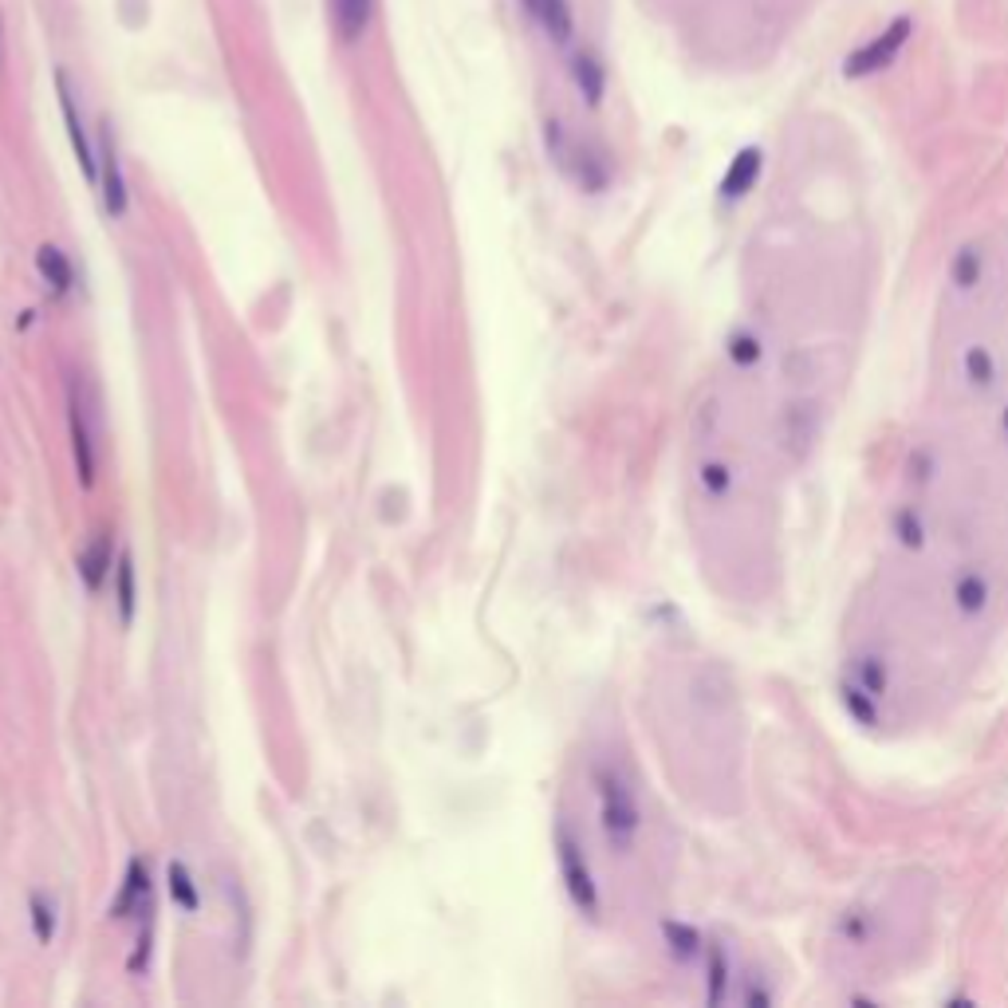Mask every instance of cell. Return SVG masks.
<instances>
[{
    "label": "cell",
    "instance_id": "obj_1",
    "mask_svg": "<svg viewBox=\"0 0 1008 1008\" xmlns=\"http://www.w3.org/2000/svg\"><path fill=\"white\" fill-rule=\"evenodd\" d=\"M595 788H599V815H603V835L615 851H630L638 839V803L627 780L615 769H595Z\"/></svg>",
    "mask_w": 1008,
    "mask_h": 1008
},
{
    "label": "cell",
    "instance_id": "obj_2",
    "mask_svg": "<svg viewBox=\"0 0 1008 1008\" xmlns=\"http://www.w3.org/2000/svg\"><path fill=\"white\" fill-rule=\"evenodd\" d=\"M910 36H914V21H910V16H898L890 28L878 32L875 40H866L863 48H855V52L847 56L844 75H847V79H866V75H878L883 67H890V63L898 60V52H902L906 44H910Z\"/></svg>",
    "mask_w": 1008,
    "mask_h": 1008
},
{
    "label": "cell",
    "instance_id": "obj_3",
    "mask_svg": "<svg viewBox=\"0 0 1008 1008\" xmlns=\"http://www.w3.org/2000/svg\"><path fill=\"white\" fill-rule=\"evenodd\" d=\"M556 859H560V875H564V886H567V895H571V902H576L583 914L595 918V910H599L595 875H591V866H587V859H583V847L576 844V835L567 832V827H560L556 832Z\"/></svg>",
    "mask_w": 1008,
    "mask_h": 1008
},
{
    "label": "cell",
    "instance_id": "obj_4",
    "mask_svg": "<svg viewBox=\"0 0 1008 1008\" xmlns=\"http://www.w3.org/2000/svg\"><path fill=\"white\" fill-rule=\"evenodd\" d=\"M56 95H60L63 123H67V134H72V150H75V158H79L83 174H87V182H99V162H95L91 138H87V131H83V119H79V107H75L72 83H67V75H63V72H56Z\"/></svg>",
    "mask_w": 1008,
    "mask_h": 1008
},
{
    "label": "cell",
    "instance_id": "obj_5",
    "mask_svg": "<svg viewBox=\"0 0 1008 1008\" xmlns=\"http://www.w3.org/2000/svg\"><path fill=\"white\" fill-rule=\"evenodd\" d=\"M99 186H103V206L111 217L126 213V177L119 165V150H114L111 123H103V155H99Z\"/></svg>",
    "mask_w": 1008,
    "mask_h": 1008
},
{
    "label": "cell",
    "instance_id": "obj_6",
    "mask_svg": "<svg viewBox=\"0 0 1008 1008\" xmlns=\"http://www.w3.org/2000/svg\"><path fill=\"white\" fill-rule=\"evenodd\" d=\"M67 418H72L75 469H79V481L91 489L95 484V442H91V426H87V410H83L75 386H67Z\"/></svg>",
    "mask_w": 1008,
    "mask_h": 1008
},
{
    "label": "cell",
    "instance_id": "obj_7",
    "mask_svg": "<svg viewBox=\"0 0 1008 1008\" xmlns=\"http://www.w3.org/2000/svg\"><path fill=\"white\" fill-rule=\"evenodd\" d=\"M761 170H764L761 146H745L741 155L729 162L725 177H721V197H725V201H741L749 189H757V177H761Z\"/></svg>",
    "mask_w": 1008,
    "mask_h": 1008
},
{
    "label": "cell",
    "instance_id": "obj_8",
    "mask_svg": "<svg viewBox=\"0 0 1008 1008\" xmlns=\"http://www.w3.org/2000/svg\"><path fill=\"white\" fill-rule=\"evenodd\" d=\"M374 0H331V24L343 44H359L371 28Z\"/></svg>",
    "mask_w": 1008,
    "mask_h": 1008
},
{
    "label": "cell",
    "instance_id": "obj_9",
    "mask_svg": "<svg viewBox=\"0 0 1008 1008\" xmlns=\"http://www.w3.org/2000/svg\"><path fill=\"white\" fill-rule=\"evenodd\" d=\"M525 9H528V16L548 32V40L552 44L564 48V44L571 40L576 21H571V4H567V0H525Z\"/></svg>",
    "mask_w": 1008,
    "mask_h": 1008
},
{
    "label": "cell",
    "instance_id": "obj_10",
    "mask_svg": "<svg viewBox=\"0 0 1008 1008\" xmlns=\"http://www.w3.org/2000/svg\"><path fill=\"white\" fill-rule=\"evenodd\" d=\"M143 906H150V875H146L143 859H131V866H126V878H123V895L114 898L111 914L114 918H131L134 910L143 914Z\"/></svg>",
    "mask_w": 1008,
    "mask_h": 1008
},
{
    "label": "cell",
    "instance_id": "obj_11",
    "mask_svg": "<svg viewBox=\"0 0 1008 1008\" xmlns=\"http://www.w3.org/2000/svg\"><path fill=\"white\" fill-rule=\"evenodd\" d=\"M571 75H576V87H579V95H583L587 107L603 103V91H607V72H603V63H599L595 56H591V52H576V56H571Z\"/></svg>",
    "mask_w": 1008,
    "mask_h": 1008
},
{
    "label": "cell",
    "instance_id": "obj_12",
    "mask_svg": "<svg viewBox=\"0 0 1008 1008\" xmlns=\"http://www.w3.org/2000/svg\"><path fill=\"white\" fill-rule=\"evenodd\" d=\"M36 268H40V276L48 280V284H52L56 296H67V292H72L75 268H72V260L63 257V253H60L56 245H44L40 253H36Z\"/></svg>",
    "mask_w": 1008,
    "mask_h": 1008
},
{
    "label": "cell",
    "instance_id": "obj_13",
    "mask_svg": "<svg viewBox=\"0 0 1008 1008\" xmlns=\"http://www.w3.org/2000/svg\"><path fill=\"white\" fill-rule=\"evenodd\" d=\"M79 576L87 579V587L91 591H99L103 587V579L111 576V536H99L87 552L79 556Z\"/></svg>",
    "mask_w": 1008,
    "mask_h": 1008
},
{
    "label": "cell",
    "instance_id": "obj_14",
    "mask_svg": "<svg viewBox=\"0 0 1008 1008\" xmlns=\"http://www.w3.org/2000/svg\"><path fill=\"white\" fill-rule=\"evenodd\" d=\"M954 603L961 615H981L988 607V579L978 576V571H966L954 583Z\"/></svg>",
    "mask_w": 1008,
    "mask_h": 1008
},
{
    "label": "cell",
    "instance_id": "obj_15",
    "mask_svg": "<svg viewBox=\"0 0 1008 1008\" xmlns=\"http://www.w3.org/2000/svg\"><path fill=\"white\" fill-rule=\"evenodd\" d=\"M961 367H966V379L973 382L978 391H988V386L997 382V359H993V351L988 347H969Z\"/></svg>",
    "mask_w": 1008,
    "mask_h": 1008
},
{
    "label": "cell",
    "instance_id": "obj_16",
    "mask_svg": "<svg viewBox=\"0 0 1008 1008\" xmlns=\"http://www.w3.org/2000/svg\"><path fill=\"white\" fill-rule=\"evenodd\" d=\"M662 934L669 937V949L678 961H693L701 954V934L693 926H681V922H662Z\"/></svg>",
    "mask_w": 1008,
    "mask_h": 1008
},
{
    "label": "cell",
    "instance_id": "obj_17",
    "mask_svg": "<svg viewBox=\"0 0 1008 1008\" xmlns=\"http://www.w3.org/2000/svg\"><path fill=\"white\" fill-rule=\"evenodd\" d=\"M170 895H174V902L182 906V910H189L194 914L197 906H201V898H197V886H194V875L186 871V863H170Z\"/></svg>",
    "mask_w": 1008,
    "mask_h": 1008
},
{
    "label": "cell",
    "instance_id": "obj_18",
    "mask_svg": "<svg viewBox=\"0 0 1008 1008\" xmlns=\"http://www.w3.org/2000/svg\"><path fill=\"white\" fill-rule=\"evenodd\" d=\"M949 276H954V284L961 292H969L973 284L981 280V248L966 245L961 253L954 257V268H949Z\"/></svg>",
    "mask_w": 1008,
    "mask_h": 1008
},
{
    "label": "cell",
    "instance_id": "obj_19",
    "mask_svg": "<svg viewBox=\"0 0 1008 1008\" xmlns=\"http://www.w3.org/2000/svg\"><path fill=\"white\" fill-rule=\"evenodd\" d=\"M114 576H119V615H123V623H131V618H134V599H138V595H134V560H131V552H123V556H119V571H114Z\"/></svg>",
    "mask_w": 1008,
    "mask_h": 1008
},
{
    "label": "cell",
    "instance_id": "obj_20",
    "mask_svg": "<svg viewBox=\"0 0 1008 1008\" xmlns=\"http://www.w3.org/2000/svg\"><path fill=\"white\" fill-rule=\"evenodd\" d=\"M725 988H729V957L721 946H710V1005L725 1000Z\"/></svg>",
    "mask_w": 1008,
    "mask_h": 1008
},
{
    "label": "cell",
    "instance_id": "obj_21",
    "mask_svg": "<svg viewBox=\"0 0 1008 1008\" xmlns=\"http://www.w3.org/2000/svg\"><path fill=\"white\" fill-rule=\"evenodd\" d=\"M844 710L851 713L855 721H863V725H875V698L863 690V686H844Z\"/></svg>",
    "mask_w": 1008,
    "mask_h": 1008
},
{
    "label": "cell",
    "instance_id": "obj_22",
    "mask_svg": "<svg viewBox=\"0 0 1008 1008\" xmlns=\"http://www.w3.org/2000/svg\"><path fill=\"white\" fill-rule=\"evenodd\" d=\"M855 674H859V686H863L871 698H878V693L886 690V681H890L886 678V666L878 659H859L855 662Z\"/></svg>",
    "mask_w": 1008,
    "mask_h": 1008
},
{
    "label": "cell",
    "instance_id": "obj_23",
    "mask_svg": "<svg viewBox=\"0 0 1008 1008\" xmlns=\"http://www.w3.org/2000/svg\"><path fill=\"white\" fill-rule=\"evenodd\" d=\"M895 532H898V540H902L906 548H922V544H926V528H922V516H918L914 508H902V513L895 516Z\"/></svg>",
    "mask_w": 1008,
    "mask_h": 1008
},
{
    "label": "cell",
    "instance_id": "obj_24",
    "mask_svg": "<svg viewBox=\"0 0 1008 1008\" xmlns=\"http://www.w3.org/2000/svg\"><path fill=\"white\" fill-rule=\"evenodd\" d=\"M729 359L737 362V367H752V362L761 359V343H757V335L737 331V335L729 340Z\"/></svg>",
    "mask_w": 1008,
    "mask_h": 1008
},
{
    "label": "cell",
    "instance_id": "obj_25",
    "mask_svg": "<svg viewBox=\"0 0 1008 1008\" xmlns=\"http://www.w3.org/2000/svg\"><path fill=\"white\" fill-rule=\"evenodd\" d=\"M32 926H36V937H40V942H52L56 910H52V902H44L40 895H32Z\"/></svg>",
    "mask_w": 1008,
    "mask_h": 1008
},
{
    "label": "cell",
    "instance_id": "obj_26",
    "mask_svg": "<svg viewBox=\"0 0 1008 1008\" xmlns=\"http://www.w3.org/2000/svg\"><path fill=\"white\" fill-rule=\"evenodd\" d=\"M698 477H701V484H705V493H710V496H725V493H729V484H733L729 469H725V465H717V462L701 465Z\"/></svg>",
    "mask_w": 1008,
    "mask_h": 1008
},
{
    "label": "cell",
    "instance_id": "obj_27",
    "mask_svg": "<svg viewBox=\"0 0 1008 1008\" xmlns=\"http://www.w3.org/2000/svg\"><path fill=\"white\" fill-rule=\"evenodd\" d=\"M1000 430H1005V438H1008V410L1000 414Z\"/></svg>",
    "mask_w": 1008,
    "mask_h": 1008
}]
</instances>
